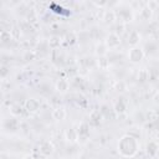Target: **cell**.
Here are the masks:
<instances>
[{"instance_id":"obj_1","label":"cell","mask_w":159,"mask_h":159,"mask_svg":"<svg viewBox=\"0 0 159 159\" xmlns=\"http://www.w3.org/2000/svg\"><path fill=\"white\" fill-rule=\"evenodd\" d=\"M139 140L132 134H124L117 143L118 154L123 158H134L139 152Z\"/></svg>"},{"instance_id":"obj_2","label":"cell","mask_w":159,"mask_h":159,"mask_svg":"<svg viewBox=\"0 0 159 159\" xmlns=\"http://www.w3.org/2000/svg\"><path fill=\"white\" fill-rule=\"evenodd\" d=\"M116 11V15H117V19L120 20V22L123 24H129L134 20V11L133 9L130 7V5H125V4H120L119 7Z\"/></svg>"},{"instance_id":"obj_3","label":"cell","mask_w":159,"mask_h":159,"mask_svg":"<svg viewBox=\"0 0 159 159\" xmlns=\"http://www.w3.org/2000/svg\"><path fill=\"white\" fill-rule=\"evenodd\" d=\"M144 57H145V52L140 46H134L128 50V60L132 63H139L144 60Z\"/></svg>"},{"instance_id":"obj_4","label":"cell","mask_w":159,"mask_h":159,"mask_svg":"<svg viewBox=\"0 0 159 159\" xmlns=\"http://www.w3.org/2000/svg\"><path fill=\"white\" fill-rule=\"evenodd\" d=\"M24 108H25V111H26L29 114H35V113H37V112L40 111L41 103H40L39 99H36V98H34V97H30V98H27V99L25 101Z\"/></svg>"},{"instance_id":"obj_5","label":"cell","mask_w":159,"mask_h":159,"mask_svg":"<svg viewBox=\"0 0 159 159\" xmlns=\"http://www.w3.org/2000/svg\"><path fill=\"white\" fill-rule=\"evenodd\" d=\"M120 42H122L120 36L117 35L114 31L109 32V34L106 36V40H104V43L107 45L108 48H117V47H119Z\"/></svg>"},{"instance_id":"obj_6","label":"cell","mask_w":159,"mask_h":159,"mask_svg":"<svg viewBox=\"0 0 159 159\" xmlns=\"http://www.w3.org/2000/svg\"><path fill=\"white\" fill-rule=\"evenodd\" d=\"M113 111L118 116H122V114L127 113V111H128V101L124 97H119L113 104Z\"/></svg>"},{"instance_id":"obj_7","label":"cell","mask_w":159,"mask_h":159,"mask_svg":"<svg viewBox=\"0 0 159 159\" xmlns=\"http://www.w3.org/2000/svg\"><path fill=\"white\" fill-rule=\"evenodd\" d=\"M39 150H40V154L41 155L50 157L55 152V145H53V143L51 140H43V142H41L40 147H39Z\"/></svg>"},{"instance_id":"obj_8","label":"cell","mask_w":159,"mask_h":159,"mask_svg":"<svg viewBox=\"0 0 159 159\" xmlns=\"http://www.w3.org/2000/svg\"><path fill=\"white\" fill-rule=\"evenodd\" d=\"M142 40V36H140V32L138 30H132L129 34H128V37H127V41H128V45L130 47H134V46H139V42Z\"/></svg>"},{"instance_id":"obj_9","label":"cell","mask_w":159,"mask_h":159,"mask_svg":"<svg viewBox=\"0 0 159 159\" xmlns=\"http://www.w3.org/2000/svg\"><path fill=\"white\" fill-rule=\"evenodd\" d=\"M91 128H89V123H87V122H82L80 125H78V128H77V132H78V140L81 139V140H87L88 139V137H89V130Z\"/></svg>"},{"instance_id":"obj_10","label":"cell","mask_w":159,"mask_h":159,"mask_svg":"<svg viewBox=\"0 0 159 159\" xmlns=\"http://www.w3.org/2000/svg\"><path fill=\"white\" fill-rule=\"evenodd\" d=\"M145 153L149 158H155L159 154V145L155 140H150L145 145Z\"/></svg>"},{"instance_id":"obj_11","label":"cell","mask_w":159,"mask_h":159,"mask_svg":"<svg viewBox=\"0 0 159 159\" xmlns=\"http://www.w3.org/2000/svg\"><path fill=\"white\" fill-rule=\"evenodd\" d=\"M140 11H139V17L143 20V21H150L152 20V17H153V15H154V11L147 5V2L139 9Z\"/></svg>"},{"instance_id":"obj_12","label":"cell","mask_w":159,"mask_h":159,"mask_svg":"<svg viewBox=\"0 0 159 159\" xmlns=\"http://www.w3.org/2000/svg\"><path fill=\"white\" fill-rule=\"evenodd\" d=\"M65 139L70 144L77 143L78 142V132H77V129L76 128H72V127L68 128V129H66V132H65Z\"/></svg>"},{"instance_id":"obj_13","label":"cell","mask_w":159,"mask_h":159,"mask_svg":"<svg viewBox=\"0 0 159 159\" xmlns=\"http://www.w3.org/2000/svg\"><path fill=\"white\" fill-rule=\"evenodd\" d=\"M51 116L55 120H63L66 117H67V112H66V108L62 107V106H57L56 108L52 109L51 112Z\"/></svg>"},{"instance_id":"obj_14","label":"cell","mask_w":159,"mask_h":159,"mask_svg":"<svg viewBox=\"0 0 159 159\" xmlns=\"http://www.w3.org/2000/svg\"><path fill=\"white\" fill-rule=\"evenodd\" d=\"M117 20V15H116V11L109 9V10H104L103 12V17H102V21L106 24V25H113Z\"/></svg>"},{"instance_id":"obj_15","label":"cell","mask_w":159,"mask_h":159,"mask_svg":"<svg viewBox=\"0 0 159 159\" xmlns=\"http://www.w3.org/2000/svg\"><path fill=\"white\" fill-rule=\"evenodd\" d=\"M55 88L58 93H66L70 88V82L67 78H58L56 84H55Z\"/></svg>"},{"instance_id":"obj_16","label":"cell","mask_w":159,"mask_h":159,"mask_svg":"<svg viewBox=\"0 0 159 159\" xmlns=\"http://www.w3.org/2000/svg\"><path fill=\"white\" fill-rule=\"evenodd\" d=\"M103 117L104 116H103V113H102L101 109H93L91 112V114H89V122L92 124H94V125H98L103 120Z\"/></svg>"},{"instance_id":"obj_17","label":"cell","mask_w":159,"mask_h":159,"mask_svg":"<svg viewBox=\"0 0 159 159\" xmlns=\"http://www.w3.org/2000/svg\"><path fill=\"white\" fill-rule=\"evenodd\" d=\"M62 42H63V37L57 36V35H52V36H50V39L47 41V46L52 50H56L62 45Z\"/></svg>"},{"instance_id":"obj_18","label":"cell","mask_w":159,"mask_h":159,"mask_svg":"<svg viewBox=\"0 0 159 159\" xmlns=\"http://www.w3.org/2000/svg\"><path fill=\"white\" fill-rule=\"evenodd\" d=\"M108 47L107 45L103 42H97L96 43V47H94V53L98 56V57H103V56H107V52H108Z\"/></svg>"},{"instance_id":"obj_19","label":"cell","mask_w":159,"mask_h":159,"mask_svg":"<svg viewBox=\"0 0 159 159\" xmlns=\"http://www.w3.org/2000/svg\"><path fill=\"white\" fill-rule=\"evenodd\" d=\"M77 41H78V36H77V34L73 32V31H70V32H67V34L63 36V42L67 43V45H70V46L75 45Z\"/></svg>"},{"instance_id":"obj_20","label":"cell","mask_w":159,"mask_h":159,"mask_svg":"<svg viewBox=\"0 0 159 159\" xmlns=\"http://www.w3.org/2000/svg\"><path fill=\"white\" fill-rule=\"evenodd\" d=\"M9 111H10V114H11L12 117H20V116L24 113L25 108L21 107L20 104H17V103H12V104H10Z\"/></svg>"},{"instance_id":"obj_21","label":"cell","mask_w":159,"mask_h":159,"mask_svg":"<svg viewBox=\"0 0 159 159\" xmlns=\"http://www.w3.org/2000/svg\"><path fill=\"white\" fill-rule=\"evenodd\" d=\"M12 40H14V37H12L10 30L2 29L0 31V41H1V43H10Z\"/></svg>"},{"instance_id":"obj_22","label":"cell","mask_w":159,"mask_h":159,"mask_svg":"<svg viewBox=\"0 0 159 159\" xmlns=\"http://www.w3.org/2000/svg\"><path fill=\"white\" fill-rule=\"evenodd\" d=\"M97 66H98V68H99V70L106 71V70H108V68L111 67V61L108 60V57H107V56L98 57V58H97Z\"/></svg>"},{"instance_id":"obj_23","label":"cell","mask_w":159,"mask_h":159,"mask_svg":"<svg viewBox=\"0 0 159 159\" xmlns=\"http://www.w3.org/2000/svg\"><path fill=\"white\" fill-rule=\"evenodd\" d=\"M17 127H19V123H17V120H16L15 117H11V118H9V119H6V120L4 122V128H5V129L16 130Z\"/></svg>"},{"instance_id":"obj_24","label":"cell","mask_w":159,"mask_h":159,"mask_svg":"<svg viewBox=\"0 0 159 159\" xmlns=\"http://www.w3.org/2000/svg\"><path fill=\"white\" fill-rule=\"evenodd\" d=\"M158 117H159V113L155 109H148L144 113V119L148 122H154L155 119H158Z\"/></svg>"},{"instance_id":"obj_25","label":"cell","mask_w":159,"mask_h":159,"mask_svg":"<svg viewBox=\"0 0 159 159\" xmlns=\"http://www.w3.org/2000/svg\"><path fill=\"white\" fill-rule=\"evenodd\" d=\"M114 91L116 92H118V93H124L127 89H128V87H127V83L124 82V81H116L114 82Z\"/></svg>"},{"instance_id":"obj_26","label":"cell","mask_w":159,"mask_h":159,"mask_svg":"<svg viewBox=\"0 0 159 159\" xmlns=\"http://www.w3.org/2000/svg\"><path fill=\"white\" fill-rule=\"evenodd\" d=\"M138 81L139 82H145L148 78H149V71L147 68H140L138 71Z\"/></svg>"},{"instance_id":"obj_27","label":"cell","mask_w":159,"mask_h":159,"mask_svg":"<svg viewBox=\"0 0 159 159\" xmlns=\"http://www.w3.org/2000/svg\"><path fill=\"white\" fill-rule=\"evenodd\" d=\"M35 57H36V51H34V50H26L22 55V60H25V61H34Z\"/></svg>"},{"instance_id":"obj_28","label":"cell","mask_w":159,"mask_h":159,"mask_svg":"<svg viewBox=\"0 0 159 159\" xmlns=\"http://www.w3.org/2000/svg\"><path fill=\"white\" fill-rule=\"evenodd\" d=\"M10 32H11V35H12L14 40H19V39H20V36H21V30H20L19 27H16V26L11 27V29H10Z\"/></svg>"},{"instance_id":"obj_29","label":"cell","mask_w":159,"mask_h":159,"mask_svg":"<svg viewBox=\"0 0 159 159\" xmlns=\"http://www.w3.org/2000/svg\"><path fill=\"white\" fill-rule=\"evenodd\" d=\"M10 73V70H9V67H6L5 65H2L1 66V70H0V77H1V80L4 81L6 77H7V75Z\"/></svg>"},{"instance_id":"obj_30","label":"cell","mask_w":159,"mask_h":159,"mask_svg":"<svg viewBox=\"0 0 159 159\" xmlns=\"http://www.w3.org/2000/svg\"><path fill=\"white\" fill-rule=\"evenodd\" d=\"M124 29H125V24H123V22H120V24H118L117 26H116V34L117 35H119L120 36V34H123L124 32Z\"/></svg>"},{"instance_id":"obj_31","label":"cell","mask_w":159,"mask_h":159,"mask_svg":"<svg viewBox=\"0 0 159 159\" xmlns=\"http://www.w3.org/2000/svg\"><path fill=\"white\" fill-rule=\"evenodd\" d=\"M147 5H148L153 11H154V10L159 6V2H158V1H148V2H147Z\"/></svg>"},{"instance_id":"obj_32","label":"cell","mask_w":159,"mask_h":159,"mask_svg":"<svg viewBox=\"0 0 159 159\" xmlns=\"http://www.w3.org/2000/svg\"><path fill=\"white\" fill-rule=\"evenodd\" d=\"M108 2L107 1H101V2H97V1H94L93 2V5H96V6H98V7H103V6H106Z\"/></svg>"},{"instance_id":"obj_33","label":"cell","mask_w":159,"mask_h":159,"mask_svg":"<svg viewBox=\"0 0 159 159\" xmlns=\"http://www.w3.org/2000/svg\"><path fill=\"white\" fill-rule=\"evenodd\" d=\"M22 159H36V158H35L32 154H30V153H29V154H25V155L22 157Z\"/></svg>"},{"instance_id":"obj_34","label":"cell","mask_w":159,"mask_h":159,"mask_svg":"<svg viewBox=\"0 0 159 159\" xmlns=\"http://www.w3.org/2000/svg\"><path fill=\"white\" fill-rule=\"evenodd\" d=\"M155 138L159 139V130H157V133H155Z\"/></svg>"}]
</instances>
